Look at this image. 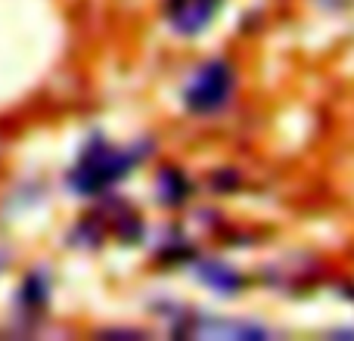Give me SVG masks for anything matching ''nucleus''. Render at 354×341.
<instances>
[{"label": "nucleus", "mask_w": 354, "mask_h": 341, "mask_svg": "<svg viewBox=\"0 0 354 341\" xmlns=\"http://www.w3.org/2000/svg\"><path fill=\"white\" fill-rule=\"evenodd\" d=\"M227 87H230V78L221 66H212L196 78V84L189 87V106L196 109H214L218 103L227 99Z\"/></svg>", "instance_id": "obj_1"}]
</instances>
